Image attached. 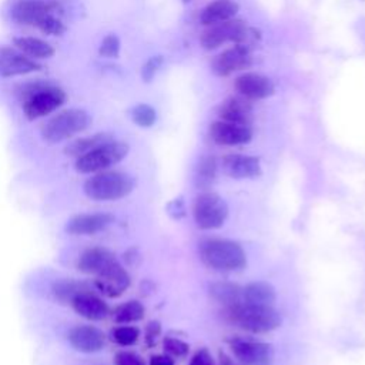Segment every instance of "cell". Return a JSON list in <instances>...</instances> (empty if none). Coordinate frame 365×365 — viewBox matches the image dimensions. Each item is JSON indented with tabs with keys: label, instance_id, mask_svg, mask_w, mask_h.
Listing matches in <instances>:
<instances>
[{
	"label": "cell",
	"instance_id": "cell-40",
	"mask_svg": "<svg viewBox=\"0 0 365 365\" xmlns=\"http://www.w3.org/2000/svg\"><path fill=\"white\" fill-rule=\"evenodd\" d=\"M220 362H221V365H240V364H237V362H234L228 355H225V354H220Z\"/></svg>",
	"mask_w": 365,
	"mask_h": 365
},
{
	"label": "cell",
	"instance_id": "cell-22",
	"mask_svg": "<svg viewBox=\"0 0 365 365\" xmlns=\"http://www.w3.org/2000/svg\"><path fill=\"white\" fill-rule=\"evenodd\" d=\"M113 259H115L114 254L108 251L107 248L101 247H94L86 250L78 261H77V268L80 272L84 274H98L107 264H110Z\"/></svg>",
	"mask_w": 365,
	"mask_h": 365
},
{
	"label": "cell",
	"instance_id": "cell-18",
	"mask_svg": "<svg viewBox=\"0 0 365 365\" xmlns=\"http://www.w3.org/2000/svg\"><path fill=\"white\" fill-rule=\"evenodd\" d=\"M113 221L114 217L107 212L80 214L68 220L66 230L71 235H94L106 230Z\"/></svg>",
	"mask_w": 365,
	"mask_h": 365
},
{
	"label": "cell",
	"instance_id": "cell-8",
	"mask_svg": "<svg viewBox=\"0 0 365 365\" xmlns=\"http://www.w3.org/2000/svg\"><path fill=\"white\" fill-rule=\"evenodd\" d=\"M63 7L58 0H16L10 9V17L17 24L33 26L48 16L61 14Z\"/></svg>",
	"mask_w": 365,
	"mask_h": 365
},
{
	"label": "cell",
	"instance_id": "cell-17",
	"mask_svg": "<svg viewBox=\"0 0 365 365\" xmlns=\"http://www.w3.org/2000/svg\"><path fill=\"white\" fill-rule=\"evenodd\" d=\"M222 170L231 178H255L259 177L262 170L259 160L254 155L244 154H228L221 160Z\"/></svg>",
	"mask_w": 365,
	"mask_h": 365
},
{
	"label": "cell",
	"instance_id": "cell-12",
	"mask_svg": "<svg viewBox=\"0 0 365 365\" xmlns=\"http://www.w3.org/2000/svg\"><path fill=\"white\" fill-rule=\"evenodd\" d=\"M252 66V50L234 44L231 48L224 50L218 56H215L211 61L212 71L220 76L225 77L235 71H241L250 68Z\"/></svg>",
	"mask_w": 365,
	"mask_h": 365
},
{
	"label": "cell",
	"instance_id": "cell-2",
	"mask_svg": "<svg viewBox=\"0 0 365 365\" xmlns=\"http://www.w3.org/2000/svg\"><path fill=\"white\" fill-rule=\"evenodd\" d=\"M201 261L215 271H240L247 264V255L242 247L231 240L212 238L200 244Z\"/></svg>",
	"mask_w": 365,
	"mask_h": 365
},
{
	"label": "cell",
	"instance_id": "cell-13",
	"mask_svg": "<svg viewBox=\"0 0 365 365\" xmlns=\"http://www.w3.org/2000/svg\"><path fill=\"white\" fill-rule=\"evenodd\" d=\"M244 26V20L240 19H231L228 21L207 26L200 36V43L205 50H215L225 43H234Z\"/></svg>",
	"mask_w": 365,
	"mask_h": 365
},
{
	"label": "cell",
	"instance_id": "cell-26",
	"mask_svg": "<svg viewBox=\"0 0 365 365\" xmlns=\"http://www.w3.org/2000/svg\"><path fill=\"white\" fill-rule=\"evenodd\" d=\"M211 297L222 304L224 307H231L242 302V288L232 282H215L210 287Z\"/></svg>",
	"mask_w": 365,
	"mask_h": 365
},
{
	"label": "cell",
	"instance_id": "cell-31",
	"mask_svg": "<svg viewBox=\"0 0 365 365\" xmlns=\"http://www.w3.org/2000/svg\"><path fill=\"white\" fill-rule=\"evenodd\" d=\"M113 339L121 345V346H130L134 345L138 341L140 336V331L135 327H130V325H121L113 329L111 332Z\"/></svg>",
	"mask_w": 365,
	"mask_h": 365
},
{
	"label": "cell",
	"instance_id": "cell-15",
	"mask_svg": "<svg viewBox=\"0 0 365 365\" xmlns=\"http://www.w3.org/2000/svg\"><path fill=\"white\" fill-rule=\"evenodd\" d=\"M235 90L248 100H261L274 94V83L258 73H244L234 81Z\"/></svg>",
	"mask_w": 365,
	"mask_h": 365
},
{
	"label": "cell",
	"instance_id": "cell-6",
	"mask_svg": "<svg viewBox=\"0 0 365 365\" xmlns=\"http://www.w3.org/2000/svg\"><path fill=\"white\" fill-rule=\"evenodd\" d=\"M128 154V144L114 138L93 148L91 151L76 158V170L81 174L100 173L120 163Z\"/></svg>",
	"mask_w": 365,
	"mask_h": 365
},
{
	"label": "cell",
	"instance_id": "cell-19",
	"mask_svg": "<svg viewBox=\"0 0 365 365\" xmlns=\"http://www.w3.org/2000/svg\"><path fill=\"white\" fill-rule=\"evenodd\" d=\"M217 114L222 121L250 125L252 121V104L245 97H230L218 106Z\"/></svg>",
	"mask_w": 365,
	"mask_h": 365
},
{
	"label": "cell",
	"instance_id": "cell-23",
	"mask_svg": "<svg viewBox=\"0 0 365 365\" xmlns=\"http://www.w3.org/2000/svg\"><path fill=\"white\" fill-rule=\"evenodd\" d=\"M277 299L275 289L271 284L255 281L242 288V302L261 307H272Z\"/></svg>",
	"mask_w": 365,
	"mask_h": 365
},
{
	"label": "cell",
	"instance_id": "cell-14",
	"mask_svg": "<svg viewBox=\"0 0 365 365\" xmlns=\"http://www.w3.org/2000/svg\"><path fill=\"white\" fill-rule=\"evenodd\" d=\"M210 137L220 145H241L251 141L252 131L250 125L218 120L210 125Z\"/></svg>",
	"mask_w": 365,
	"mask_h": 365
},
{
	"label": "cell",
	"instance_id": "cell-9",
	"mask_svg": "<svg viewBox=\"0 0 365 365\" xmlns=\"http://www.w3.org/2000/svg\"><path fill=\"white\" fill-rule=\"evenodd\" d=\"M230 346L234 356L245 365H272L274 364L275 354L271 344L254 341V339L234 338L230 341Z\"/></svg>",
	"mask_w": 365,
	"mask_h": 365
},
{
	"label": "cell",
	"instance_id": "cell-29",
	"mask_svg": "<svg viewBox=\"0 0 365 365\" xmlns=\"http://www.w3.org/2000/svg\"><path fill=\"white\" fill-rule=\"evenodd\" d=\"M217 175V160L212 155H205L200 160L197 173H195V184L198 188H208Z\"/></svg>",
	"mask_w": 365,
	"mask_h": 365
},
{
	"label": "cell",
	"instance_id": "cell-21",
	"mask_svg": "<svg viewBox=\"0 0 365 365\" xmlns=\"http://www.w3.org/2000/svg\"><path fill=\"white\" fill-rule=\"evenodd\" d=\"M240 6L235 0H214L208 3L200 14V21L204 26H212L235 19Z\"/></svg>",
	"mask_w": 365,
	"mask_h": 365
},
{
	"label": "cell",
	"instance_id": "cell-3",
	"mask_svg": "<svg viewBox=\"0 0 365 365\" xmlns=\"http://www.w3.org/2000/svg\"><path fill=\"white\" fill-rule=\"evenodd\" d=\"M91 124L90 114L83 108H66L54 114L41 127V138L47 144L66 141L83 131Z\"/></svg>",
	"mask_w": 365,
	"mask_h": 365
},
{
	"label": "cell",
	"instance_id": "cell-28",
	"mask_svg": "<svg viewBox=\"0 0 365 365\" xmlns=\"http://www.w3.org/2000/svg\"><path fill=\"white\" fill-rule=\"evenodd\" d=\"M144 312H145V309H144L143 304L135 299H131V301H127L115 308L114 321L117 324L135 322L144 317Z\"/></svg>",
	"mask_w": 365,
	"mask_h": 365
},
{
	"label": "cell",
	"instance_id": "cell-35",
	"mask_svg": "<svg viewBox=\"0 0 365 365\" xmlns=\"http://www.w3.org/2000/svg\"><path fill=\"white\" fill-rule=\"evenodd\" d=\"M164 63V57L163 56H153L150 57L141 67V78L143 81L148 83L154 78V76L157 74V71L161 68Z\"/></svg>",
	"mask_w": 365,
	"mask_h": 365
},
{
	"label": "cell",
	"instance_id": "cell-24",
	"mask_svg": "<svg viewBox=\"0 0 365 365\" xmlns=\"http://www.w3.org/2000/svg\"><path fill=\"white\" fill-rule=\"evenodd\" d=\"M13 43H14L16 48H19L21 53H24L26 56H29L31 58H38V60L50 58L56 53L54 47L50 43H47L43 38L33 37V36L14 37Z\"/></svg>",
	"mask_w": 365,
	"mask_h": 365
},
{
	"label": "cell",
	"instance_id": "cell-20",
	"mask_svg": "<svg viewBox=\"0 0 365 365\" xmlns=\"http://www.w3.org/2000/svg\"><path fill=\"white\" fill-rule=\"evenodd\" d=\"M71 305L78 315L91 321H100L106 318L108 314L107 304L100 297L94 295L91 291L78 294L71 301Z\"/></svg>",
	"mask_w": 365,
	"mask_h": 365
},
{
	"label": "cell",
	"instance_id": "cell-33",
	"mask_svg": "<svg viewBox=\"0 0 365 365\" xmlns=\"http://www.w3.org/2000/svg\"><path fill=\"white\" fill-rule=\"evenodd\" d=\"M120 47H121V43L118 36L114 33H110L101 40L98 46V54L104 58H115L120 54Z\"/></svg>",
	"mask_w": 365,
	"mask_h": 365
},
{
	"label": "cell",
	"instance_id": "cell-39",
	"mask_svg": "<svg viewBox=\"0 0 365 365\" xmlns=\"http://www.w3.org/2000/svg\"><path fill=\"white\" fill-rule=\"evenodd\" d=\"M150 365H174V359L170 355H154L150 359Z\"/></svg>",
	"mask_w": 365,
	"mask_h": 365
},
{
	"label": "cell",
	"instance_id": "cell-4",
	"mask_svg": "<svg viewBox=\"0 0 365 365\" xmlns=\"http://www.w3.org/2000/svg\"><path fill=\"white\" fill-rule=\"evenodd\" d=\"M134 188V180L123 171H100L86 180L84 194L94 201H115L127 197Z\"/></svg>",
	"mask_w": 365,
	"mask_h": 365
},
{
	"label": "cell",
	"instance_id": "cell-25",
	"mask_svg": "<svg viewBox=\"0 0 365 365\" xmlns=\"http://www.w3.org/2000/svg\"><path fill=\"white\" fill-rule=\"evenodd\" d=\"M113 140V135L108 134V133H96L93 135H88V137H81V138H77L71 143H68L64 148V153L66 155H70V157H76L78 158L80 155L91 151L93 148L107 143Z\"/></svg>",
	"mask_w": 365,
	"mask_h": 365
},
{
	"label": "cell",
	"instance_id": "cell-1",
	"mask_svg": "<svg viewBox=\"0 0 365 365\" xmlns=\"http://www.w3.org/2000/svg\"><path fill=\"white\" fill-rule=\"evenodd\" d=\"M225 319L252 334H265L277 329L281 325V315L272 307L251 305L240 302L224 309Z\"/></svg>",
	"mask_w": 365,
	"mask_h": 365
},
{
	"label": "cell",
	"instance_id": "cell-7",
	"mask_svg": "<svg viewBox=\"0 0 365 365\" xmlns=\"http://www.w3.org/2000/svg\"><path fill=\"white\" fill-rule=\"evenodd\" d=\"M192 215L198 228H220L228 217L227 202L215 192H202L192 202Z\"/></svg>",
	"mask_w": 365,
	"mask_h": 365
},
{
	"label": "cell",
	"instance_id": "cell-27",
	"mask_svg": "<svg viewBox=\"0 0 365 365\" xmlns=\"http://www.w3.org/2000/svg\"><path fill=\"white\" fill-rule=\"evenodd\" d=\"M90 291L87 288V285L73 281V279H60L53 285V294L54 297L61 301V302H68L71 304V301L81 292Z\"/></svg>",
	"mask_w": 365,
	"mask_h": 365
},
{
	"label": "cell",
	"instance_id": "cell-11",
	"mask_svg": "<svg viewBox=\"0 0 365 365\" xmlns=\"http://www.w3.org/2000/svg\"><path fill=\"white\" fill-rule=\"evenodd\" d=\"M43 66L16 47L0 46V77L11 78L41 70Z\"/></svg>",
	"mask_w": 365,
	"mask_h": 365
},
{
	"label": "cell",
	"instance_id": "cell-37",
	"mask_svg": "<svg viewBox=\"0 0 365 365\" xmlns=\"http://www.w3.org/2000/svg\"><path fill=\"white\" fill-rule=\"evenodd\" d=\"M190 365H214V361L210 351L207 348H201L192 355Z\"/></svg>",
	"mask_w": 365,
	"mask_h": 365
},
{
	"label": "cell",
	"instance_id": "cell-16",
	"mask_svg": "<svg viewBox=\"0 0 365 365\" xmlns=\"http://www.w3.org/2000/svg\"><path fill=\"white\" fill-rule=\"evenodd\" d=\"M70 345L83 354H94L103 349L106 335L96 327L77 325L68 331Z\"/></svg>",
	"mask_w": 365,
	"mask_h": 365
},
{
	"label": "cell",
	"instance_id": "cell-34",
	"mask_svg": "<svg viewBox=\"0 0 365 365\" xmlns=\"http://www.w3.org/2000/svg\"><path fill=\"white\" fill-rule=\"evenodd\" d=\"M164 351L170 355V356H174V358H184L188 351H190V346L188 344H185L184 341L178 339V338H173V336H167L164 339Z\"/></svg>",
	"mask_w": 365,
	"mask_h": 365
},
{
	"label": "cell",
	"instance_id": "cell-5",
	"mask_svg": "<svg viewBox=\"0 0 365 365\" xmlns=\"http://www.w3.org/2000/svg\"><path fill=\"white\" fill-rule=\"evenodd\" d=\"M23 97V113L29 120H37L54 113L60 108L67 96L64 90L57 86L37 83L21 91Z\"/></svg>",
	"mask_w": 365,
	"mask_h": 365
},
{
	"label": "cell",
	"instance_id": "cell-36",
	"mask_svg": "<svg viewBox=\"0 0 365 365\" xmlns=\"http://www.w3.org/2000/svg\"><path fill=\"white\" fill-rule=\"evenodd\" d=\"M114 364L115 365H145L140 355L130 351L118 352L114 358Z\"/></svg>",
	"mask_w": 365,
	"mask_h": 365
},
{
	"label": "cell",
	"instance_id": "cell-10",
	"mask_svg": "<svg viewBox=\"0 0 365 365\" xmlns=\"http://www.w3.org/2000/svg\"><path fill=\"white\" fill-rule=\"evenodd\" d=\"M130 282L131 279L128 272L117 259H113L98 274H96L94 281L97 289L108 298L123 295V292L130 287Z\"/></svg>",
	"mask_w": 365,
	"mask_h": 365
},
{
	"label": "cell",
	"instance_id": "cell-38",
	"mask_svg": "<svg viewBox=\"0 0 365 365\" xmlns=\"http://www.w3.org/2000/svg\"><path fill=\"white\" fill-rule=\"evenodd\" d=\"M161 332V325L158 321H151L147 328H145V342L147 345L153 346L157 342V338L160 336Z\"/></svg>",
	"mask_w": 365,
	"mask_h": 365
},
{
	"label": "cell",
	"instance_id": "cell-32",
	"mask_svg": "<svg viewBox=\"0 0 365 365\" xmlns=\"http://www.w3.org/2000/svg\"><path fill=\"white\" fill-rule=\"evenodd\" d=\"M36 29L48 36H60L66 31V24L61 21L58 14H48L37 23Z\"/></svg>",
	"mask_w": 365,
	"mask_h": 365
},
{
	"label": "cell",
	"instance_id": "cell-30",
	"mask_svg": "<svg viewBox=\"0 0 365 365\" xmlns=\"http://www.w3.org/2000/svg\"><path fill=\"white\" fill-rule=\"evenodd\" d=\"M131 120L143 127V128H148L151 125H154V123L157 121V111L154 110V107H151L150 104L145 103H140L137 106H134L131 108Z\"/></svg>",
	"mask_w": 365,
	"mask_h": 365
}]
</instances>
